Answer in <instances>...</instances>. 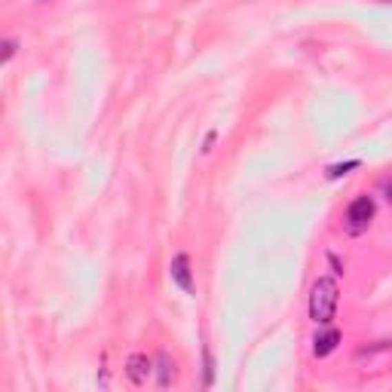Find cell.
<instances>
[{"mask_svg":"<svg viewBox=\"0 0 392 392\" xmlns=\"http://www.w3.org/2000/svg\"><path fill=\"white\" fill-rule=\"evenodd\" d=\"M359 166H362V160H347V163H337V166H328V178H340V175H347V172L359 169Z\"/></svg>","mask_w":392,"mask_h":392,"instance_id":"ba28073f","label":"cell"},{"mask_svg":"<svg viewBox=\"0 0 392 392\" xmlns=\"http://www.w3.org/2000/svg\"><path fill=\"white\" fill-rule=\"evenodd\" d=\"M203 383H205V386H212V383H215V359H212V349L209 347H205L203 349Z\"/></svg>","mask_w":392,"mask_h":392,"instance_id":"52a82bcc","label":"cell"},{"mask_svg":"<svg viewBox=\"0 0 392 392\" xmlns=\"http://www.w3.org/2000/svg\"><path fill=\"white\" fill-rule=\"evenodd\" d=\"M172 380H175V362L169 359V353H160L156 355V383L160 389H169Z\"/></svg>","mask_w":392,"mask_h":392,"instance_id":"8992f818","label":"cell"},{"mask_svg":"<svg viewBox=\"0 0 392 392\" xmlns=\"http://www.w3.org/2000/svg\"><path fill=\"white\" fill-rule=\"evenodd\" d=\"M169 276L184 294H194V270H190V258H187V254H175V258H172Z\"/></svg>","mask_w":392,"mask_h":392,"instance_id":"3957f363","label":"cell"},{"mask_svg":"<svg viewBox=\"0 0 392 392\" xmlns=\"http://www.w3.org/2000/svg\"><path fill=\"white\" fill-rule=\"evenodd\" d=\"M16 46H19L16 40H3V59H0V61H3V65L12 59V52H16Z\"/></svg>","mask_w":392,"mask_h":392,"instance_id":"9c48e42d","label":"cell"},{"mask_svg":"<svg viewBox=\"0 0 392 392\" xmlns=\"http://www.w3.org/2000/svg\"><path fill=\"white\" fill-rule=\"evenodd\" d=\"M150 371H154V362H150L144 353L129 355V362H126V377L135 383V386H144V383H147Z\"/></svg>","mask_w":392,"mask_h":392,"instance_id":"277c9868","label":"cell"},{"mask_svg":"<svg viewBox=\"0 0 392 392\" xmlns=\"http://www.w3.org/2000/svg\"><path fill=\"white\" fill-rule=\"evenodd\" d=\"M40 3H46V0H40Z\"/></svg>","mask_w":392,"mask_h":392,"instance_id":"7c38bea8","label":"cell"},{"mask_svg":"<svg viewBox=\"0 0 392 392\" xmlns=\"http://www.w3.org/2000/svg\"><path fill=\"white\" fill-rule=\"evenodd\" d=\"M383 194H386V199L392 203V181H386V187H383Z\"/></svg>","mask_w":392,"mask_h":392,"instance_id":"30bf717a","label":"cell"},{"mask_svg":"<svg viewBox=\"0 0 392 392\" xmlns=\"http://www.w3.org/2000/svg\"><path fill=\"white\" fill-rule=\"evenodd\" d=\"M337 300H340V288L331 276L316 279L313 291H309V319L316 325H328L337 313Z\"/></svg>","mask_w":392,"mask_h":392,"instance_id":"6da1fadb","label":"cell"},{"mask_svg":"<svg viewBox=\"0 0 392 392\" xmlns=\"http://www.w3.org/2000/svg\"><path fill=\"white\" fill-rule=\"evenodd\" d=\"M377 215V205L371 196H355L353 203L347 205V212H343V230L349 233V236H362L364 230L371 227Z\"/></svg>","mask_w":392,"mask_h":392,"instance_id":"7a4b0ae2","label":"cell"},{"mask_svg":"<svg viewBox=\"0 0 392 392\" xmlns=\"http://www.w3.org/2000/svg\"><path fill=\"white\" fill-rule=\"evenodd\" d=\"M377 3H386V6H392V0H377Z\"/></svg>","mask_w":392,"mask_h":392,"instance_id":"8fae6325","label":"cell"},{"mask_svg":"<svg viewBox=\"0 0 392 392\" xmlns=\"http://www.w3.org/2000/svg\"><path fill=\"white\" fill-rule=\"evenodd\" d=\"M337 343H340V331L328 328V331H322V334L313 337V353L319 355V359H325V355H331L337 349Z\"/></svg>","mask_w":392,"mask_h":392,"instance_id":"5b68a950","label":"cell"}]
</instances>
